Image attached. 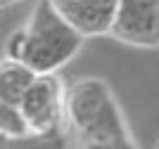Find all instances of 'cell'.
<instances>
[{"label": "cell", "instance_id": "obj_1", "mask_svg": "<svg viewBox=\"0 0 159 149\" xmlns=\"http://www.w3.org/2000/svg\"><path fill=\"white\" fill-rule=\"evenodd\" d=\"M64 125L81 147H135L119 102L102 78H79L66 90Z\"/></svg>", "mask_w": 159, "mask_h": 149}, {"label": "cell", "instance_id": "obj_2", "mask_svg": "<svg viewBox=\"0 0 159 149\" xmlns=\"http://www.w3.org/2000/svg\"><path fill=\"white\" fill-rule=\"evenodd\" d=\"M26 47L21 62L36 73H57L83 47V36L60 14L52 0H36L24 24Z\"/></svg>", "mask_w": 159, "mask_h": 149}, {"label": "cell", "instance_id": "obj_3", "mask_svg": "<svg viewBox=\"0 0 159 149\" xmlns=\"http://www.w3.org/2000/svg\"><path fill=\"white\" fill-rule=\"evenodd\" d=\"M64 99L66 90L55 73H38L29 85L19 109L26 118L31 137H52L64 125Z\"/></svg>", "mask_w": 159, "mask_h": 149}, {"label": "cell", "instance_id": "obj_4", "mask_svg": "<svg viewBox=\"0 0 159 149\" xmlns=\"http://www.w3.org/2000/svg\"><path fill=\"white\" fill-rule=\"evenodd\" d=\"M109 33L133 47H159V0H119Z\"/></svg>", "mask_w": 159, "mask_h": 149}, {"label": "cell", "instance_id": "obj_5", "mask_svg": "<svg viewBox=\"0 0 159 149\" xmlns=\"http://www.w3.org/2000/svg\"><path fill=\"white\" fill-rule=\"evenodd\" d=\"M52 2L83 38L109 33L119 7V0H52Z\"/></svg>", "mask_w": 159, "mask_h": 149}, {"label": "cell", "instance_id": "obj_6", "mask_svg": "<svg viewBox=\"0 0 159 149\" xmlns=\"http://www.w3.org/2000/svg\"><path fill=\"white\" fill-rule=\"evenodd\" d=\"M38 73L31 66H26L21 59H2L0 62V99L19 104L29 85L36 81Z\"/></svg>", "mask_w": 159, "mask_h": 149}, {"label": "cell", "instance_id": "obj_7", "mask_svg": "<svg viewBox=\"0 0 159 149\" xmlns=\"http://www.w3.org/2000/svg\"><path fill=\"white\" fill-rule=\"evenodd\" d=\"M0 137L2 140H26V137H31L19 104L7 102V99H0Z\"/></svg>", "mask_w": 159, "mask_h": 149}, {"label": "cell", "instance_id": "obj_8", "mask_svg": "<svg viewBox=\"0 0 159 149\" xmlns=\"http://www.w3.org/2000/svg\"><path fill=\"white\" fill-rule=\"evenodd\" d=\"M24 47H26V28L21 26L17 31H12L10 38L5 40V57L7 59H21L24 57Z\"/></svg>", "mask_w": 159, "mask_h": 149}, {"label": "cell", "instance_id": "obj_9", "mask_svg": "<svg viewBox=\"0 0 159 149\" xmlns=\"http://www.w3.org/2000/svg\"><path fill=\"white\" fill-rule=\"evenodd\" d=\"M2 2H10V0H0V5H2Z\"/></svg>", "mask_w": 159, "mask_h": 149}, {"label": "cell", "instance_id": "obj_10", "mask_svg": "<svg viewBox=\"0 0 159 149\" xmlns=\"http://www.w3.org/2000/svg\"><path fill=\"white\" fill-rule=\"evenodd\" d=\"M157 147H159V142H157Z\"/></svg>", "mask_w": 159, "mask_h": 149}]
</instances>
